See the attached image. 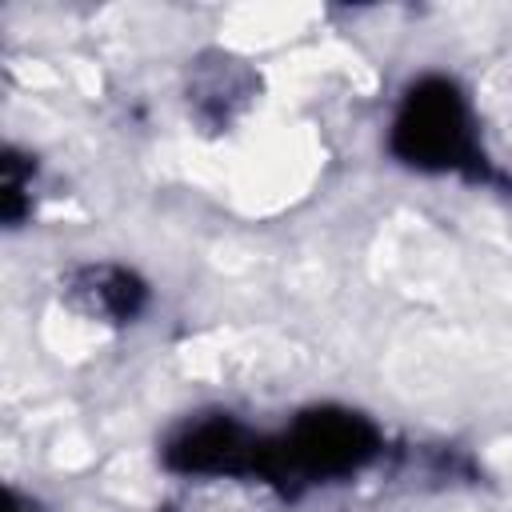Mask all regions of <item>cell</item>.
<instances>
[{"label":"cell","instance_id":"277c9868","mask_svg":"<svg viewBox=\"0 0 512 512\" xmlns=\"http://www.w3.org/2000/svg\"><path fill=\"white\" fill-rule=\"evenodd\" d=\"M64 300L100 324H132L148 304V284L112 260H88L68 268L64 276Z\"/></svg>","mask_w":512,"mask_h":512},{"label":"cell","instance_id":"5b68a950","mask_svg":"<svg viewBox=\"0 0 512 512\" xmlns=\"http://www.w3.org/2000/svg\"><path fill=\"white\" fill-rule=\"evenodd\" d=\"M8 512H40V508H36L28 496H20L16 488H8Z\"/></svg>","mask_w":512,"mask_h":512},{"label":"cell","instance_id":"6da1fadb","mask_svg":"<svg viewBox=\"0 0 512 512\" xmlns=\"http://www.w3.org/2000/svg\"><path fill=\"white\" fill-rule=\"evenodd\" d=\"M388 152L432 176H468V180H488V160L480 152V132H476V112L464 96V88L452 76L428 72L416 76L388 124Z\"/></svg>","mask_w":512,"mask_h":512},{"label":"cell","instance_id":"3957f363","mask_svg":"<svg viewBox=\"0 0 512 512\" xmlns=\"http://www.w3.org/2000/svg\"><path fill=\"white\" fill-rule=\"evenodd\" d=\"M160 460L176 476H216L244 480L256 476L268 484L272 472V440L252 432L228 412H208L184 420L160 448Z\"/></svg>","mask_w":512,"mask_h":512},{"label":"cell","instance_id":"7a4b0ae2","mask_svg":"<svg viewBox=\"0 0 512 512\" xmlns=\"http://www.w3.org/2000/svg\"><path fill=\"white\" fill-rule=\"evenodd\" d=\"M384 448L380 428L352 408L316 404L304 408L276 440H272V472L268 484H328L364 472Z\"/></svg>","mask_w":512,"mask_h":512}]
</instances>
